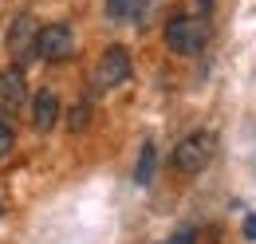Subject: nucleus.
Masks as SVG:
<instances>
[{
    "mask_svg": "<svg viewBox=\"0 0 256 244\" xmlns=\"http://www.w3.org/2000/svg\"><path fill=\"white\" fill-rule=\"evenodd\" d=\"M36 44H40V24H36L32 12H20V16L12 20V28H8V52H12V60L16 63L32 60Z\"/></svg>",
    "mask_w": 256,
    "mask_h": 244,
    "instance_id": "nucleus-4",
    "label": "nucleus"
},
{
    "mask_svg": "<svg viewBox=\"0 0 256 244\" xmlns=\"http://www.w3.org/2000/svg\"><path fill=\"white\" fill-rule=\"evenodd\" d=\"M126 79H130V52L126 48H106L95 63V83L102 91H110V87H118Z\"/></svg>",
    "mask_w": 256,
    "mask_h": 244,
    "instance_id": "nucleus-5",
    "label": "nucleus"
},
{
    "mask_svg": "<svg viewBox=\"0 0 256 244\" xmlns=\"http://www.w3.org/2000/svg\"><path fill=\"white\" fill-rule=\"evenodd\" d=\"M71 52H75V32L67 28V24L40 28V44H36V56H40V60L64 63V60H71Z\"/></svg>",
    "mask_w": 256,
    "mask_h": 244,
    "instance_id": "nucleus-3",
    "label": "nucleus"
},
{
    "mask_svg": "<svg viewBox=\"0 0 256 244\" xmlns=\"http://www.w3.org/2000/svg\"><path fill=\"white\" fill-rule=\"evenodd\" d=\"M24 98H28L24 75H20V71H0V118H12V114H20Z\"/></svg>",
    "mask_w": 256,
    "mask_h": 244,
    "instance_id": "nucleus-6",
    "label": "nucleus"
},
{
    "mask_svg": "<svg viewBox=\"0 0 256 244\" xmlns=\"http://www.w3.org/2000/svg\"><path fill=\"white\" fill-rule=\"evenodd\" d=\"M134 8H138V0H106V16L110 20H126Z\"/></svg>",
    "mask_w": 256,
    "mask_h": 244,
    "instance_id": "nucleus-9",
    "label": "nucleus"
},
{
    "mask_svg": "<svg viewBox=\"0 0 256 244\" xmlns=\"http://www.w3.org/2000/svg\"><path fill=\"white\" fill-rule=\"evenodd\" d=\"M0 213H4V209H0Z\"/></svg>",
    "mask_w": 256,
    "mask_h": 244,
    "instance_id": "nucleus-15",
    "label": "nucleus"
},
{
    "mask_svg": "<svg viewBox=\"0 0 256 244\" xmlns=\"http://www.w3.org/2000/svg\"><path fill=\"white\" fill-rule=\"evenodd\" d=\"M12 142H16V134H12V126L0 118V158H8V150H12Z\"/></svg>",
    "mask_w": 256,
    "mask_h": 244,
    "instance_id": "nucleus-11",
    "label": "nucleus"
},
{
    "mask_svg": "<svg viewBox=\"0 0 256 244\" xmlns=\"http://www.w3.org/2000/svg\"><path fill=\"white\" fill-rule=\"evenodd\" d=\"M197 4H205V8H209V4H213V0H197Z\"/></svg>",
    "mask_w": 256,
    "mask_h": 244,
    "instance_id": "nucleus-14",
    "label": "nucleus"
},
{
    "mask_svg": "<svg viewBox=\"0 0 256 244\" xmlns=\"http://www.w3.org/2000/svg\"><path fill=\"white\" fill-rule=\"evenodd\" d=\"M244 236H248V240H256V213L244 216Z\"/></svg>",
    "mask_w": 256,
    "mask_h": 244,
    "instance_id": "nucleus-13",
    "label": "nucleus"
},
{
    "mask_svg": "<svg viewBox=\"0 0 256 244\" xmlns=\"http://www.w3.org/2000/svg\"><path fill=\"white\" fill-rule=\"evenodd\" d=\"M166 244H197V232H193L190 224H186V228H178V232H174V236H170Z\"/></svg>",
    "mask_w": 256,
    "mask_h": 244,
    "instance_id": "nucleus-12",
    "label": "nucleus"
},
{
    "mask_svg": "<svg viewBox=\"0 0 256 244\" xmlns=\"http://www.w3.org/2000/svg\"><path fill=\"white\" fill-rule=\"evenodd\" d=\"M213 154H217V138H213L209 130H197V134L182 138V142L174 146V170L186 174V178H193V174H201V170L213 162Z\"/></svg>",
    "mask_w": 256,
    "mask_h": 244,
    "instance_id": "nucleus-2",
    "label": "nucleus"
},
{
    "mask_svg": "<svg viewBox=\"0 0 256 244\" xmlns=\"http://www.w3.org/2000/svg\"><path fill=\"white\" fill-rule=\"evenodd\" d=\"M154 162H158V150H154V142H146V146H142V158H138V170H134V178L142 185L154 178Z\"/></svg>",
    "mask_w": 256,
    "mask_h": 244,
    "instance_id": "nucleus-8",
    "label": "nucleus"
},
{
    "mask_svg": "<svg viewBox=\"0 0 256 244\" xmlns=\"http://www.w3.org/2000/svg\"><path fill=\"white\" fill-rule=\"evenodd\" d=\"M56 118H60V98L52 91H40L36 94V102H32V122H36V130H52L56 126Z\"/></svg>",
    "mask_w": 256,
    "mask_h": 244,
    "instance_id": "nucleus-7",
    "label": "nucleus"
},
{
    "mask_svg": "<svg viewBox=\"0 0 256 244\" xmlns=\"http://www.w3.org/2000/svg\"><path fill=\"white\" fill-rule=\"evenodd\" d=\"M87 118H91V106H87V102H79V106L67 114V126H71V130H83V126H87Z\"/></svg>",
    "mask_w": 256,
    "mask_h": 244,
    "instance_id": "nucleus-10",
    "label": "nucleus"
},
{
    "mask_svg": "<svg viewBox=\"0 0 256 244\" xmlns=\"http://www.w3.org/2000/svg\"><path fill=\"white\" fill-rule=\"evenodd\" d=\"M209 44V24L201 16H174L166 24V48L174 56H197Z\"/></svg>",
    "mask_w": 256,
    "mask_h": 244,
    "instance_id": "nucleus-1",
    "label": "nucleus"
}]
</instances>
